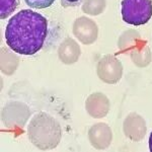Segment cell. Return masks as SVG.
Returning a JSON list of instances; mask_svg holds the SVG:
<instances>
[{"label": "cell", "instance_id": "obj_2", "mask_svg": "<svg viewBox=\"0 0 152 152\" xmlns=\"http://www.w3.org/2000/svg\"><path fill=\"white\" fill-rule=\"evenodd\" d=\"M122 18L126 23L142 26L150 20L152 16L151 0H123Z\"/></svg>", "mask_w": 152, "mask_h": 152}, {"label": "cell", "instance_id": "obj_3", "mask_svg": "<svg viewBox=\"0 0 152 152\" xmlns=\"http://www.w3.org/2000/svg\"><path fill=\"white\" fill-rule=\"evenodd\" d=\"M19 5V0H0V18L5 19Z\"/></svg>", "mask_w": 152, "mask_h": 152}, {"label": "cell", "instance_id": "obj_4", "mask_svg": "<svg viewBox=\"0 0 152 152\" xmlns=\"http://www.w3.org/2000/svg\"><path fill=\"white\" fill-rule=\"evenodd\" d=\"M28 6L35 9H44L50 7L55 0H24Z\"/></svg>", "mask_w": 152, "mask_h": 152}, {"label": "cell", "instance_id": "obj_5", "mask_svg": "<svg viewBox=\"0 0 152 152\" xmlns=\"http://www.w3.org/2000/svg\"><path fill=\"white\" fill-rule=\"evenodd\" d=\"M63 7H76L82 2V0H60Z\"/></svg>", "mask_w": 152, "mask_h": 152}, {"label": "cell", "instance_id": "obj_1", "mask_svg": "<svg viewBox=\"0 0 152 152\" xmlns=\"http://www.w3.org/2000/svg\"><path fill=\"white\" fill-rule=\"evenodd\" d=\"M47 35V18L31 9H23L14 14L5 28L7 46L15 53L24 56L39 52Z\"/></svg>", "mask_w": 152, "mask_h": 152}, {"label": "cell", "instance_id": "obj_6", "mask_svg": "<svg viewBox=\"0 0 152 152\" xmlns=\"http://www.w3.org/2000/svg\"><path fill=\"white\" fill-rule=\"evenodd\" d=\"M149 150L152 152V132L150 134V137H149Z\"/></svg>", "mask_w": 152, "mask_h": 152}]
</instances>
